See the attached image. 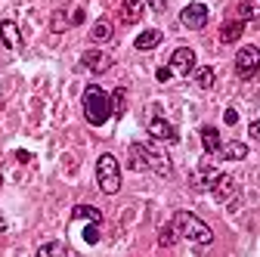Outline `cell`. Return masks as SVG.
I'll return each instance as SVG.
<instances>
[{"label": "cell", "mask_w": 260, "mask_h": 257, "mask_svg": "<svg viewBox=\"0 0 260 257\" xmlns=\"http://www.w3.org/2000/svg\"><path fill=\"white\" fill-rule=\"evenodd\" d=\"M112 35H115V28H112L109 19H100V22L90 28V38H93V41H109Z\"/></svg>", "instance_id": "ffe728a7"}, {"label": "cell", "mask_w": 260, "mask_h": 257, "mask_svg": "<svg viewBox=\"0 0 260 257\" xmlns=\"http://www.w3.org/2000/svg\"><path fill=\"white\" fill-rule=\"evenodd\" d=\"M248 131H251V137H254V140H260V118H257V121L248 127Z\"/></svg>", "instance_id": "f1b7e54d"}, {"label": "cell", "mask_w": 260, "mask_h": 257, "mask_svg": "<svg viewBox=\"0 0 260 257\" xmlns=\"http://www.w3.org/2000/svg\"><path fill=\"white\" fill-rule=\"evenodd\" d=\"M146 131H149V137L152 140H165V143H177V127L168 121V118H161V115H155L149 124H146Z\"/></svg>", "instance_id": "ba28073f"}, {"label": "cell", "mask_w": 260, "mask_h": 257, "mask_svg": "<svg viewBox=\"0 0 260 257\" xmlns=\"http://www.w3.org/2000/svg\"><path fill=\"white\" fill-rule=\"evenodd\" d=\"M81 106H84L87 124H93V127H100V124H106V121L112 118V100H109V93H106L100 84H90V87L84 90Z\"/></svg>", "instance_id": "3957f363"}, {"label": "cell", "mask_w": 260, "mask_h": 257, "mask_svg": "<svg viewBox=\"0 0 260 257\" xmlns=\"http://www.w3.org/2000/svg\"><path fill=\"white\" fill-rule=\"evenodd\" d=\"M158 44H161V31H155V28H152V31H143V35L134 41L137 50H155Z\"/></svg>", "instance_id": "ac0fdd59"}, {"label": "cell", "mask_w": 260, "mask_h": 257, "mask_svg": "<svg viewBox=\"0 0 260 257\" xmlns=\"http://www.w3.org/2000/svg\"><path fill=\"white\" fill-rule=\"evenodd\" d=\"M192 78H195V84H199L202 90L214 87V69H211V66H202V69H195V72H192Z\"/></svg>", "instance_id": "7402d4cb"}, {"label": "cell", "mask_w": 260, "mask_h": 257, "mask_svg": "<svg viewBox=\"0 0 260 257\" xmlns=\"http://www.w3.org/2000/svg\"><path fill=\"white\" fill-rule=\"evenodd\" d=\"M65 254H69V248L59 245V242H50V245L38 248V257H65Z\"/></svg>", "instance_id": "603a6c76"}, {"label": "cell", "mask_w": 260, "mask_h": 257, "mask_svg": "<svg viewBox=\"0 0 260 257\" xmlns=\"http://www.w3.org/2000/svg\"><path fill=\"white\" fill-rule=\"evenodd\" d=\"M236 189H239V183H236L233 174H220V180L211 186V196H214L217 202H226V199H233V196H236Z\"/></svg>", "instance_id": "8fae6325"}, {"label": "cell", "mask_w": 260, "mask_h": 257, "mask_svg": "<svg viewBox=\"0 0 260 257\" xmlns=\"http://www.w3.org/2000/svg\"><path fill=\"white\" fill-rule=\"evenodd\" d=\"M177 230H174V223H168V227L165 230H161V236H158V242H161V248H174L177 245Z\"/></svg>", "instance_id": "cb8c5ba5"}, {"label": "cell", "mask_w": 260, "mask_h": 257, "mask_svg": "<svg viewBox=\"0 0 260 257\" xmlns=\"http://www.w3.org/2000/svg\"><path fill=\"white\" fill-rule=\"evenodd\" d=\"M72 220H90L93 227H100L103 214L96 211V208H90V205H78V208H72Z\"/></svg>", "instance_id": "e0dca14e"}, {"label": "cell", "mask_w": 260, "mask_h": 257, "mask_svg": "<svg viewBox=\"0 0 260 257\" xmlns=\"http://www.w3.org/2000/svg\"><path fill=\"white\" fill-rule=\"evenodd\" d=\"M109 100H112V115L121 118V115L127 112V90H124V87L112 90V93H109Z\"/></svg>", "instance_id": "d6986e66"}, {"label": "cell", "mask_w": 260, "mask_h": 257, "mask_svg": "<svg viewBox=\"0 0 260 257\" xmlns=\"http://www.w3.org/2000/svg\"><path fill=\"white\" fill-rule=\"evenodd\" d=\"M130 165H134L137 171H140V168H149V171H155L158 177H171V174H174L171 158L161 152V149H155L152 143H134V146H130Z\"/></svg>", "instance_id": "6da1fadb"}, {"label": "cell", "mask_w": 260, "mask_h": 257, "mask_svg": "<svg viewBox=\"0 0 260 257\" xmlns=\"http://www.w3.org/2000/svg\"><path fill=\"white\" fill-rule=\"evenodd\" d=\"M0 41H4L10 50H22V31L13 19H4L0 22Z\"/></svg>", "instance_id": "4fadbf2b"}, {"label": "cell", "mask_w": 260, "mask_h": 257, "mask_svg": "<svg viewBox=\"0 0 260 257\" xmlns=\"http://www.w3.org/2000/svg\"><path fill=\"white\" fill-rule=\"evenodd\" d=\"M149 7H152L155 13H165V10H168V0H149Z\"/></svg>", "instance_id": "4316f807"}, {"label": "cell", "mask_w": 260, "mask_h": 257, "mask_svg": "<svg viewBox=\"0 0 260 257\" xmlns=\"http://www.w3.org/2000/svg\"><path fill=\"white\" fill-rule=\"evenodd\" d=\"M180 25H183V28H192V31L205 28V25H208V7H205V4H189V7H183Z\"/></svg>", "instance_id": "8992f818"}, {"label": "cell", "mask_w": 260, "mask_h": 257, "mask_svg": "<svg viewBox=\"0 0 260 257\" xmlns=\"http://www.w3.org/2000/svg\"><path fill=\"white\" fill-rule=\"evenodd\" d=\"M171 72H174V75H192V72H195V50L177 47L174 56H171Z\"/></svg>", "instance_id": "9c48e42d"}, {"label": "cell", "mask_w": 260, "mask_h": 257, "mask_svg": "<svg viewBox=\"0 0 260 257\" xmlns=\"http://www.w3.org/2000/svg\"><path fill=\"white\" fill-rule=\"evenodd\" d=\"M202 146H205L208 155H217V152H220L223 140H220V131H217V127H211V124L202 127Z\"/></svg>", "instance_id": "5bb4252c"}, {"label": "cell", "mask_w": 260, "mask_h": 257, "mask_svg": "<svg viewBox=\"0 0 260 257\" xmlns=\"http://www.w3.org/2000/svg\"><path fill=\"white\" fill-rule=\"evenodd\" d=\"M220 180V171L217 168H211V165H202L199 168V174L192 177V189H199V192H211V186Z\"/></svg>", "instance_id": "7c38bea8"}, {"label": "cell", "mask_w": 260, "mask_h": 257, "mask_svg": "<svg viewBox=\"0 0 260 257\" xmlns=\"http://www.w3.org/2000/svg\"><path fill=\"white\" fill-rule=\"evenodd\" d=\"M217 155L220 158H230V162H242V158L248 155V146L245 143H223Z\"/></svg>", "instance_id": "2e32d148"}, {"label": "cell", "mask_w": 260, "mask_h": 257, "mask_svg": "<svg viewBox=\"0 0 260 257\" xmlns=\"http://www.w3.org/2000/svg\"><path fill=\"white\" fill-rule=\"evenodd\" d=\"M257 69H260V50L257 47H242L236 53V72H239V78L251 81L257 75Z\"/></svg>", "instance_id": "5b68a950"}, {"label": "cell", "mask_w": 260, "mask_h": 257, "mask_svg": "<svg viewBox=\"0 0 260 257\" xmlns=\"http://www.w3.org/2000/svg\"><path fill=\"white\" fill-rule=\"evenodd\" d=\"M171 223H174L177 236L186 239V242H192V245H202V248H205V245L214 242V230L208 227L202 217H195V214H189V211H177Z\"/></svg>", "instance_id": "7a4b0ae2"}, {"label": "cell", "mask_w": 260, "mask_h": 257, "mask_svg": "<svg viewBox=\"0 0 260 257\" xmlns=\"http://www.w3.org/2000/svg\"><path fill=\"white\" fill-rule=\"evenodd\" d=\"M257 16H260V0H242L239 4V19L242 22H251Z\"/></svg>", "instance_id": "44dd1931"}, {"label": "cell", "mask_w": 260, "mask_h": 257, "mask_svg": "<svg viewBox=\"0 0 260 257\" xmlns=\"http://www.w3.org/2000/svg\"><path fill=\"white\" fill-rule=\"evenodd\" d=\"M143 10H146L143 0H121V10H118L121 25H137L143 19Z\"/></svg>", "instance_id": "30bf717a"}, {"label": "cell", "mask_w": 260, "mask_h": 257, "mask_svg": "<svg viewBox=\"0 0 260 257\" xmlns=\"http://www.w3.org/2000/svg\"><path fill=\"white\" fill-rule=\"evenodd\" d=\"M96 180H100V189L106 196H115L121 189V165L115 155H100V162H96Z\"/></svg>", "instance_id": "277c9868"}, {"label": "cell", "mask_w": 260, "mask_h": 257, "mask_svg": "<svg viewBox=\"0 0 260 257\" xmlns=\"http://www.w3.org/2000/svg\"><path fill=\"white\" fill-rule=\"evenodd\" d=\"M81 66L90 69V72H96V75H103V72H109V69L115 66V59H112L106 50H87V53L81 56Z\"/></svg>", "instance_id": "52a82bcc"}, {"label": "cell", "mask_w": 260, "mask_h": 257, "mask_svg": "<svg viewBox=\"0 0 260 257\" xmlns=\"http://www.w3.org/2000/svg\"><path fill=\"white\" fill-rule=\"evenodd\" d=\"M242 31H245V22L242 19L239 22H226V25H220V41L223 44H236L242 38Z\"/></svg>", "instance_id": "9a60e30c"}, {"label": "cell", "mask_w": 260, "mask_h": 257, "mask_svg": "<svg viewBox=\"0 0 260 257\" xmlns=\"http://www.w3.org/2000/svg\"><path fill=\"white\" fill-rule=\"evenodd\" d=\"M4 230H7V217H4V214H0V233H4Z\"/></svg>", "instance_id": "f546056e"}, {"label": "cell", "mask_w": 260, "mask_h": 257, "mask_svg": "<svg viewBox=\"0 0 260 257\" xmlns=\"http://www.w3.org/2000/svg\"><path fill=\"white\" fill-rule=\"evenodd\" d=\"M50 28L56 31V35H62V31L69 28V16H65V10H56V13L50 16Z\"/></svg>", "instance_id": "d4e9b609"}, {"label": "cell", "mask_w": 260, "mask_h": 257, "mask_svg": "<svg viewBox=\"0 0 260 257\" xmlns=\"http://www.w3.org/2000/svg\"><path fill=\"white\" fill-rule=\"evenodd\" d=\"M171 75H174V72H171V66H161V69L155 72V78H158L161 84H165V81H171Z\"/></svg>", "instance_id": "484cf974"}, {"label": "cell", "mask_w": 260, "mask_h": 257, "mask_svg": "<svg viewBox=\"0 0 260 257\" xmlns=\"http://www.w3.org/2000/svg\"><path fill=\"white\" fill-rule=\"evenodd\" d=\"M223 121H226V124H236V121H239V112H236V109H226Z\"/></svg>", "instance_id": "83f0119b"}]
</instances>
